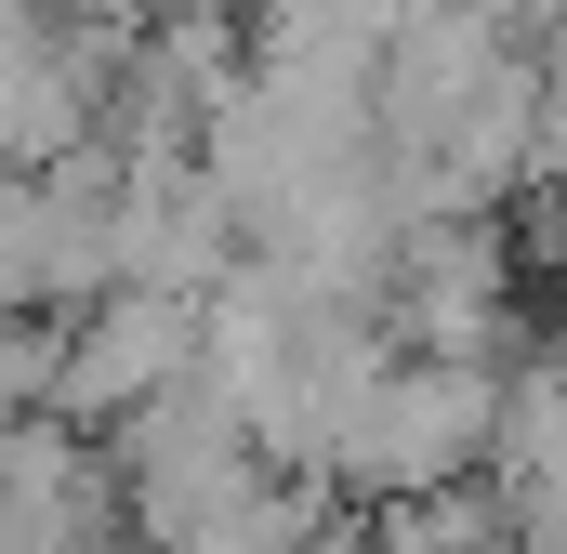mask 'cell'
Returning <instances> with one entry per match:
<instances>
[{
    "mask_svg": "<svg viewBox=\"0 0 567 554\" xmlns=\"http://www.w3.org/2000/svg\"><path fill=\"white\" fill-rule=\"evenodd\" d=\"M488 422H502V397H488L462 357L383 370V383L357 397V422H343L330 475H357V489H383V502H423V489H449V475L488 449Z\"/></svg>",
    "mask_w": 567,
    "mask_h": 554,
    "instance_id": "cell-1",
    "label": "cell"
},
{
    "mask_svg": "<svg viewBox=\"0 0 567 554\" xmlns=\"http://www.w3.org/2000/svg\"><path fill=\"white\" fill-rule=\"evenodd\" d=\"M172 383H198V304H172V290H106L53 343V410H80V422H133Z\"/></svg>",
    "mask_w": 567,
    "mask_h": 554,
    "instance_id": "cell-2",
    "label": "cell"
}]
</instances>
